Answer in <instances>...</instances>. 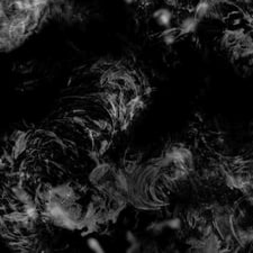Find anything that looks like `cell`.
<instances>
[{
  "label": "cell",
  "instance_id": "2",
  "mask_svg": "<svg viewBox=\"0 0 253 253\" xmlns=\"http://www.w3.org/2000/svg\"><path fill=\"white\" fill-rule=\"evenodd\" d=\"M200 20L197 18V17L193 15V13L190 10L185 15H182L181 17H178L177 18V27H178L181 35H192V34H195L198 30V27L200 25Z\"/></svg>",
  "mask_w": 253,
  "mask_h": 253
},
{
  "label": "cell",
  "instance_id": "9",
  "mask_svg": "<svg viewBox=\"0 0 253 253\" xmlns=\"http://www.w3.org/2000/svg\"><path fill=\"white\" fill-rule=\"evenodd\" d=\"M17 0H0V10H9Z\"/></svg>",
  "mask_w": 253,
  "mask_h": 253
},
{
  "label": "cell",
  "instance_id": "8",
  "mask_svg": "<svg viewBox=\"0 0 253 253\" xmlns=\"http://www.w3.org/2000/svg\"><path fill=\"white\" fill-rule=\"evenodd\" d=\"M165 227H167V226H165L164 222H160V223H153V224H151L150 226H149L148 230L151 231L153 234H157V235H158V234L162 233V231H164Z\"/></svg>",
  "mask_w": 253,
  "mask_h": 253
},
{
  "label": "cell",
  "instance_id": "1",
  "mask_svg": "<svg viewBox=\"0 0 253 253\" xmlns=\"http://www.w3.org/2000/svg\"><path fill=\"white\" fill-rule=\"evenodd\" d=\"M216 3L211 0H196L192 6V12L200 22L216 17Z\"/></svg>",
  "mask_w": 253,
  "mask_h": 253
},
{
  "label": "cell",
  "instance_id": "5",
  "mask_svg": "<svg viewBox=\"0 0 253 253\" xmlns=\"http://www.w3.org/2000/svg\"><path fill=\"white\" fill-rule=\"evenodd\" d=\"M180 36H182V35L177 26H171V27H169V29H164L160 34L161 41L165 45L175 44L177 41H178Z\"/></svg>",
  "mask_w": 253,
  "mask_h": 253
},
{
  "label": "cell",
  "instance_id": "10",
  "mask_svg": "<svg viewBox=\"0 0 253 253\" xmlns=\"http://www.w3.org/2000/svg\"><path fill=\"white\" fill-rule=\"evenodd\" d=\"M248 60H249V62H250V64H251V65H253V54L251 55V57H250V58H249V59H248Z\"/></svg>",
  "mask_w": 253,
  "mask_h": 253
},
{
  "label": "cell",
  "instance_id": "7",
  "mask_svg": "<svg viewBox=\"0 0 253 253\" xmlns=\"http://www.w3.org/2000/svg\"><path fill=\"white\" fill-rule=\"evenodd\" d=\"M87 244H88L90 250H92L93 252H97V253L105 252L104 251V248L102 247V244H100V242L97 240L96 238H89L88 240H87Z\"/></svg>",
  "mask_w": 253,
  "mask_h": 253
},
{
  "label": "cell",
  "instance_id": "3",
  "mask_svg": "<svg viewBox=\"0 0 253 253\" xmlns=\"http://www.w3.org/2000/svg\"><path fill=\"white\" fill-rule=\"evenodd\" d=\"M152 18L155 24L161 29H169L173 26V23L176 20V15L173 10L170 7H158L157 9L152 13Z\"/></svg>",
  "mask_w": 253,
  "mask_h": 253
},
{
  "label": "cell",
  "instance_id": "6",
  "mask_svg": "<svg viewBox=\"0 0 253 253\" xmlns=\"http://www.w3.org/2000/svg\"><path fill=\"white\" fill-rule=\"evenodd\" d=\"M164 223H165V226L171 228V230H173V231L181 230V227H182V221H181V218L178 216H175V217L170 218V220L164 221Z\"/></svg>",
  "mask_w": 253,
  "mask_h": 253
},
{
  "label": "cell",
  "instance_id": "4",
  "mask_svg": "<svg viewBox=\"0 0 253 253\" xmlns=\"http://www.w3.org/2000/svg\"><path fill=\"white\" fill-rule=\"evenodd\" d=\"M12 193L17 202L22 204V205H26L30 202H34L33 196L30 195L29 189L25 187H22L20 185L13 186L12 187Z\"/></svg>",
  "mask_w": 253,
  "mask_h": 253
}]
</instances>
